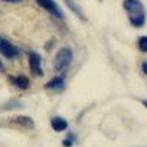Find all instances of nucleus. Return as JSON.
I'll return each instance as SVG.
<instances>
[{"label": "nucleus", "mask_w": 147, "mask_h": 147, "mask_svg": "<svg viewBox=\"0 0 147 147\" xmlns=\"http://www.w3.org/2000/svg\"><path fill=\"white\" fill-rule=\"evenodd\" d=\"M37 3H38L41 7H44L47 12H50L52 15H55L56 18L59 19H63V13H62V9H60L53 0H37Z\"/></svg>", "instance_id": "nucleus-4"}, {"label": "nucleus", "mask_w": 147, "mask_h": 147, "mask_svg": "<svg viewBox=\"0 0 147 147\" xmlns=\"http://www.w3.org/2000/svg\"><path fill=\"white\" fill-rule=\"evenodd\" d=\"M65 3L68 5V7H69V9L74 12V13H75V15H78V16H80L82 21L85 19V16H84V13H82V10H81V9H80V7H78L75 3H74L72 0H65Z\"/></svg>", "instance_id": "nucleus-11"}, {"label": "nucleus", "mask_w": 147, "mask_h": 147, "mask_svg": "<svg viewBox=\"0 0 147 147\" xmlns=\"http://www.w3.org/2000/svg\"><path fill=\"white\" fill-rule=\"evenodd\" d=\"M52 128L56 132H62V131L68 129V122L60 116H55V118H52Z\"/></svg>", "instance_id": "nucleus-8"}, {"label": "nucleus", "mask_w": 147, "mask_h": 147, "mask_svg": "<svg viewBox=\"0 0 147 147\" xmlns=\"http://www.w3.org/2000/svg\"><path fill=\"white\" fill-rule=\"evenodd\" d=\"M129 21L134 27H143L144 22H146V16H144V12L143 13H136V16H129Z\"/></svg>", "instance_id": "nucleus-10"}, {"label": "nucleus", "mask_w": 147, "mask_h": 147, "mask_svg": "<svg viewBox=\"0 0 147 147\" xmlns=\"http://www.w3.org/2000/svg\"><path fill=\"white\" fill-rule=\"evenodd\" d=\"M46 88L47 90H53V91H60L65 88V77H56L53 80H50L46 84Z\"/></svg>", "instance_id": "nucleus-6"}, {"label": "nucleus", "mask_w": 147, "mask_h": 147, "mask_svg": "<svg viewBox=\"0 0 147 147\" xmlns=\"http://www.w3.org/2000/svg\"><path fill=\"white\" fill-rule=\"evenodd\" d=\"M3 2H7V3H19L22 0H3Z\"/></svg>", "instance_id": "nucleus-15"}, {"label": "nucleus", "mask_w": 147, "mask_h": 147, "mask_svg": "<svg viewBox=\"0 0 147 147\" xmlns=\"http://www.w3.org/2000/svg\"><path fill=\"white\" fill-rule=\"evenodd\" d=\"M141 68H143V72H144V74H147V63H146V62H143Z\"/></svg>", "instance_id": "nucleus-16"}, {"label": "nucleus", "mask_w": 147, "mask_h": 147, "mask_svg": "<svg viewBox=\"0 0 147 147\" xmlns=\"http://www.w3.org/2000/svg\"><path fill=\"white\" fill-rule=\"evenodd\" d=\"M10 82L15 85V87L21 88V90H27L30 87V80L25 75H18V77H9Z\"/></svg>", "instance_id": "nucleus-7"}, {"label": "nucleus", "mask_w": 147, "mask_h": 147, "mask_svg": "<svg viewBox=\"0 0 147 147\" xmlns=\"http://www.w3.org/2000/svg\"><path fill=\"white\" fill-rule=\"evenodd\" d=\"M75 141H77V136L72 134V132H69L68 137L63 140V147H72L74 144H75Z\"/></svg>", "instance_id": "nucleus-12"}, {"label": "nucleus", "mask_w": 147, "mask_h": 147, "mask_svg": "<svg viewBox=\"0 0 147 147\" xmlns=\"http://www.w3.org/2000/svg\"><path fill=\"white\" fill-rule=\"evenodd\" d=\"M74 59V53H72V49L71 47H62L60 50L56 53L55 60H53V66L55 71L57 72H63L72 62Z\"/></svg>", "instance_id": "nucleus-1"}, {"label": "nucleus", "mask_w": 147, "mask_h": 147, "mask_svg": "<svg viewBox=\"0 0 147 147\" xmlns=\"http://www.w3.org/2000/svg\"><path fill=\"white\" fill-rule=\"evenodd\" d=\"M13 122H15V124H18V125H21V127H24V128H27V129H32L35 127L34 121L30 116H16L13 119Z\"/></svg>", "instance_id": "nucleus-9"}, {"label": "nucleus", "mask_w": 147, "mask_h": 147, "mask_svg": "<svg viewBox=\"0 0 147 147\" xmlns=\"http://www.w3.org/2000/svg\"><path fill=\"white\" fill-rule=\"evenodd\" d=\"M0 69L3 71V63H2V60H0Z\"/></svg>", "instance_id": "nucleus-17"}, {"label": "nucleus", "mask_w": 147, "mask_h": 147, "mask_svg": "<svg viewBox=\"0 0 147 147\" xmlns=\"http://www.w3.org/2000/svg\"><path fill=\"white\" fill-rule=\"evenodd\" d=\"M0 52H2V55H3L5 57H7V59H15V57L19 55L18 49L12 44L10 41L2 38V37H0Z\"/></svg>", "instance_id": "nucleus-3"}, {"label": "nucleus", "mask_w": 147, "mask_h": 147, "mask_svg": "<svg viewBox=\"0 0 147 147\" xmlns=\"http://www.w3.org/2000/svg\"><path fill=\"white\" fill-rule=\"evenodd\" d=\"M124 7L131 13H143L144 12V6L140 0H125Z\"/></svg>", "instance_id": "nucleus-5"}, {"label": "nucleus", "mask_w": 147, "mask_h": 147, "mask_svg": "<svg viewBox=\"0 0 147 147\" xmlns=\"http://www.w3.org/2000/svg\"><path fill=\"white\" fill-rule=\"evenodd\" d=\"M138 47L141 52H147V37H140L138 38Z\"/></svg>", "instance_id": "nucleus-14"}, {"label": "nucleus", "mask_w": 147, "mask_h": 147, "mask_svg": "<svg viewBox=\"0 0 147 147\" xmlns=\"http://www.w3.org/2000/svg\"><path fill=\"white\" fill-rule=\"evenodd\" d=\"M28 62H30V68H31V71H32L34 75H37V77L43 75V69H41V57H40L38 53L34 52V50L28 52Z\"/></svg>", "instance_id": "nucleus-2"}, {"label": "nucleus", "mask_w": 147, "mask_h": 147, "mask_svg": "<svg viewBox=\"0 0 147 147\" xmlns=\"http://www.w3.org/2000/svg\"><path fill=\"white\" fill-rule=\"evenodd\" d=\"M16 107H22V105H21V102H18V100H12V102H9V103H6L3 109H6V110H9V109H16Z\"/></svg>", "instance_id": "nucleus-13"}]
</instances>
